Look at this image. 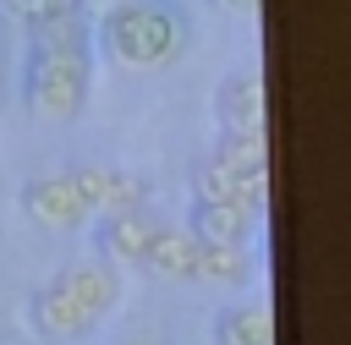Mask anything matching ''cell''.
Masks as SVG:
<instances>
[{"mask_svg": "<svg viewBox=\"0 0 351 345\" xmlns=\"http://www.w3.org/2000/svg\"><path fill=\"white\" fill-rule=\"evenodd\" d=\"M252 225H258V214H247V208L192 203V225H186V235H192V241H203V246H247Z\"/></svg>", "mask_w": 351, "mask_h": 345, "instance_id": "cell-8", "label": "cell"}, {"mask_svg": "<svg viewBox=\"0 0 351 345\" xmlns=\"http://www.w3.org/2000/svg\"><path fill=\"white\" fill-rule=\"evenodd\" d=\"M115 296H121V274L110 263H71L33 296V323L55 340H77L115 307Z\"/></svg>", "mask_w": 351, "mask_h": 345, "instance_id": "cell-3", "label": "cell"}, {"mask_svg": "<svg viewBox=\"0 0 351 345\" xmlns=\"http://www.w3.org/2000/svg\"><path fill=\"white\" fill-rule=\"evenodd\" d=\"M192 279L219 285V290H236V285L252 279V252H247V246H203V241H197V268H192Z\"/></svg>", "mask_w": 351, "mask_h": 345, "instance_id": "cell-11", "label": "cell"}, {"mask_svg": "<svg viewBox=\"0 0 351 345\" xmlns=\"http://www.w3.org/2000/svg\"><path fill=\"white\" fill-rule=\"evenodd\" d=\"M0 11H11L22 27H38V22H55L66 11H82L77 0H0Z\"/></svg>", "mask_w": 351, "mask_h": 345, "instance_id": "cell-13", "label": "cell"}, {"mask_svg": "<svg viewBox=\"0 0 351 345\" xmlns=\"http://www.w3.org/2000/svg\"><path fill=\"white\" fill-rule=\"evenodd\" d=\"M22 214L33 225H49V230H71L93 214L88 203V186H82V170H49V175H33L22 181Z\"/></svg>", "mask_w": 351, "mask_h": 345, "instance_id": "cell-4", "label": "cell"}, {"mask_svg": "<svg viewBox=\"0 0 351 345\" xmlns=\"http://www.w3.org/2000/svg\"><path fill=\"white\" fill-rule=\"evenodd\" d=\"M214 345H274V312L263 301L219 312L214 318Z\"/></svg>", "mask_w": 351, "mask_h": 345, "instance_id": "cell-10", "label": "cell"}, {"mask_svg": "<svg viewBox=\"0 0 351 345\" xmlns=\"http://www.w3.org/2000/svg\"><path fill=\"white\" fill-rule=\"evenodd\" d=\"M214 120L219 137H263L269 131V88L258 71H236L214 88Z\"/></svg>", "mask_w": 351, "mask_h": 345, "instance_id": "cell-5", "label": "cell"}, {"mask_svg": "<svg viewBox=\"0 0 351 345\" xmlns=\"http://www.w3.org/2000/svg\"><path fill=\"white\" fill-rule=\"evenodd\" d=\"M143 268L159 274V279H192V268H197V241H192L186 230H176V225H159V235H154L148 252H143Z\"/></svg>", "mask_w": 351, "mask_h": 345, "instance_id": "cell-9", "label": "cell"}, {"mask_svg": "<svg viewBox=\"0 0 351 345\" xmlns=\"http://www.w3.org/2000/svg\"><path fill=\"white\" fill-rule=\"evenodd\" d=\"M159 225H165V219H154L148 208H115V214H99L93 241H99V252L115 257V263H143V252H148V241L159 235Z\"/></svg>", "mask_w": 351, "mask_h": 345, "instance_id": "cell-7", "label": "cell"}, {"mask_svg": "<svg viewBox=\"0 0 351 345\" xmlns=\"http://www.w3.org/2000/svg\"><path fill=\"white\" fill-rule=\"evenodd\" d=\"M77 5H99V11H110V5H121V0H77Z\"/></svg>", "mask_w": 351, "mask_h": 345, "instance_id": "cell-15", "label": "cell"}, {"mask_svg": "<svg viewBox=\"0 0 351 345\" xmlns=\"http://www.w3.org/2000/svg\"><path fill=\"white\" fill-rule=\"evenodd\" d=\"M192 197H197V203H225V208L258 214V208L269 203V170H263V175H241V170H225V164L203 159V164L192 170Z\"/></svg>", "mask_w": 351, "mask_h": 345, "instance_id": "cell-6", "label": "cell"}, {"mask_svg": "<svg viewBox=\"0 0 351 345\" xmlns=\"http://www.w3.org/2000/svg\"><path fill=\"white\" fill-rule=\"evenodd\" d=\"M208 159L225 170H241V175H263L269 170V131L263 137H219V148Z\"/></svg>", "mask_w": 351, "mask_h": 345, "instance_id": "cell-12", "label": "cell"}, {"mask_svg": "<svg viewBox=\"0 0 351 345\" xmlns=\"http://www.w3.org/2000/svg\"><path fill=\"white\" fill-rule=\"evenodd\" d=\"M186 38H192V22L170 0H121L99 16V49L126 71L170 66L186 49Z\"/></svg>", "mask_w": 351, "mask_h": 345, "instance_id": "cell-2", "label": "cell"}, {"mask_svg": "<svg viewBox=\"0 0 351 345\" xmlns=\"http://www.w3.org/2000/svg\"><path fill=\"white\" fill-rule=\"evenodd\" d=\"M214 5H230V11H247V5H258V0H214Z\"/></svg>", "mask_w": 351, "mask_h": 345, "instance_id": "cell-14", "label": "cell"}, {"mask_svg": "<svg viewBox=\"0 0 351 345\" xmlns=\"http://www.w3.org/2000/svg\"><path fill=\"white\" fill-rule=\"evenodd\" d=\"M93 93V60H88V16L66 11L55 22L27 27V60H22V104L38 120H71L82 115Z\"/></svg>", "mask_w": 351, "mask_h": 345, "instance_id": "cell-1", "label": "cell"}, {"mask_svg": "<svg viewBox=\"0 0 351 345\" xmlns=\"http://www.w3.org/2000/svg\"><path fill=\"white\" fill-rule=\"evenodd\" d=\"M115 345H154V340H115Z\"/></svg>", "mask_w": 351, "mask_h": 345, "instance_id": "cell-16", "label": "cell"}]
</instances>
